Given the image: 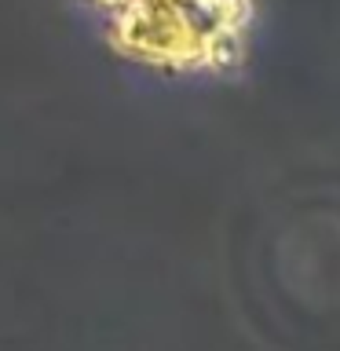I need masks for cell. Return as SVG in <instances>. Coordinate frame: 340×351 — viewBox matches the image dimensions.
I'll return each mask as SVG.
<instances>
[{
	"label": "cell",
	"mask_w": 340,
	"mask_h": 351,
	"mask_svg": "<svg viewBox=\"0 0 340 351\" xmlns=\"http://www.w3.org/2000/svg\"><path fill=\"white\" fill-rule=\"evenodd\" d=\"M110 37L136 62L172 73H223L238 62L245 0H99Z\"/></svg>",
	"instance_id": "6da1fadb"
}]
</instances>
